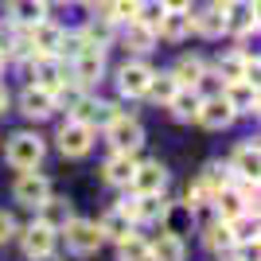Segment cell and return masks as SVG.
I'll list each match as a JSON object with an SVG mask.
<instances>
[{
	"mask_svg": "<svg viewBox=\"0 0 261 261\" xmlns=\"http://www.w3.org/2000/svg\"><path fill=\"white\" fill-rule=\"evenodd\" d=\"M63 234H66V250L70 253H78V257H90V253H98L101 250V230H98V222H82V218H70L63 226Z\"/></svg>",
	"mask_w": 261,
	"mask_h": 261,
	"instance_id": "1",
	"label": "cell"
},
{
	"mask_svg": "<svg viewBox=\"0 0 261 261\" xmlns=\"http://www.w3.org/2000/svg\"><path fill=\"white\" fill-rule=\"evenodd\" d=\"M8 164L12 168H20V172H32V168H39V160H43V141L35 137V133H16L8 141Z\"/></svg>",
	"mask_w": 261,
	"mask_h": 261,
	"instance_id": "2",
	"label": "cell"
},
{
	"mask_svg": "<svg viewBox=\"0 0 261 261\" xmlns=\"http://www.w3.org/2000/svg\"><path fill=\"white\" fill-rule=\"evenodd\" d=\"M106 129H109V144H113V152H137V148L144 144V129H141V121H137V117L117 113Z\"/></svg>",
	"mask_w": 261,
	"mask_h": 261,
	"instance_id": "3",
	"label": "cell"
},
{
	"mask_svg": "<svg viewBox=\"0 0 261 261\" xmlns=\"http://www.w3.org/2000/svg\"><path fill=\"white\" fill-rule=\"evenodd\" d=\"M222 32H234V35L257 32V0H230L222 8Z\"/></svg>",
	"mask_w": 261,
	"mask_h": 261,
	"instance_id": "4",
	"label": "cell"
},
{
	"mask_svg": "<svg viewBox=\"0 0 261 261\" xmlns=\"http://www.w3.org/2000/svg\"><path fill=\"white\" fill-rule=\"evenodd\" d=\"M47 199H51V179L39 172H23L20 179H16V203H23V207H43Z\"/></svg>",
	"mask_w": 261,
	"mask_h": 261,
	"instance_id": "5",
	"label": "cell"
},
{
	"mask_svg": "<svg viewBox=\"0 0 261 261\" xmlns=\"http://www.w3.org/2000/svg\"><path fill=\"white\" fill-rule=\"evenodd\" d=\"M90 144H94V129H90L86 121H66L63 129H59V148H63V156H86Z\"/></svg>",
	"mask_w": 261,
	"mask_h": 261,
	"instance_id": "6",
	"label": "cell"
},
{
	"mask_svg": "<svg viewBox=\"0 0 261 261\" xmlns=\"http://www.w3.org/2000/svg\"><path fill=\"white\" fill-rule=\"evenodd\" d=\"M164 184H168V168H164L160 160L137 164V168H133V179H129V187L137 195H152V191H160Z\"/></svg>",
	"mask_w": 261,
	"mask_h": 261,
	"instance_id": "7",
	"label": "cell"
},
{
	"mask_svg": "<svg viewBox=\"0 0 261 261\" xmlns=\"http://www.w3.org/2000/svg\"><path fill=\"white\" fill-rule=\"evenodd\" d=\"M148 78H152V66L148 63H125L117 74V86L125 98H144V90H148Z\"/></svg>",
	"mask_w": 261,
	"mask_h": 261,
	"instance_id": "8",
	"label": "cell"
},
{
	"mask_svg": "<svg viewBox=\"0 0 261 261\" xmlns=\"http://www.w3.org/2000/svg\"><path fill=\"white\" fill-rule=\"evenodd\" d=\"M55 94L47 86H28L23 90V98H20V109H23V117H32V121H43L55 113Z\"/></svg>",
	"mask_w": 261,
	"mask_h": 261,
	"instance_id": "9",
	"label": "cell"
},
{
	"mask_svg": "<svg viewBox=\"0 0 261 261\" xmlns=\"http://www.w3.org/2000/svg\"><path fill=\"white\" fill-rule=\"evenodd\" d=\"M234 117H238V113H234V109H230V101L218 94V98H203V106H199V117H195V121L218 133V129H226Z\"/></svg>",
	"mask_w": 261,
	"mask_h": 261,
	"instance_id": "10",
	"label": "cell"
},
{
	"mask_svg": "<svg viewBox=\"0 0 261 261\" xmlns=\"http://www.w3.org/2000/svg\"><path fill=\"white\" fill-rule=\"evenodd\" d=\"M23 253L28 257H51V250H55V230L47 226V222H32V226L23 230Z\"/></svg>",
	"mask_w": 261,
	"mask_h": 261,
	"instance_id": "11",
	"label": "cell"
},
{
	"mask_svg": "<svg viewBox=\"0 0 261 261\" xmlns=\"http://www.w3.org/2000/svg\"><path fill=\"white\" fill-rule=\"evenodd\" d=\"M226 101L234 113H257V82H250V78L226 82Z\"/></svg>",
	"mask_w": 261,
	"mask_h": 261,
	"instance_id": "12",
	"label": "cell"
},
{
	"mask_svg": "<svg viewBox=\"0 0 261 261\" xmlns=\"http://www.w3.org/2000/svg\"><path fill=\"white\" fill-rule=\"evenodd\" d=\"M156 32H160L164 39L179 43L184 35H191V8H168L160 16V23H156Z\"/></svg>",
	"mask_w": 261,
	"mask_h": 261,
	"instance_id": "13",
	"label": "cell"
},
{
	"mask_svg": "<svg viewBox=\"0 0 261 261\" xmlns=\"http://www.w3.org/2000/svg\"><path fill=\"white\" fill-rule=\"evenodd\" d=\"M121 109L109 106V101H90V98H78L74 101V121H86V125H109Z\"/></svg>",
	"mask_w": 261,
	"mask_h": 261,
	"instance_id": "14",
	"label": "cell"
},
{
	"mask_svg": "<svg viewBox=\"0 0 261 261\" xmlns=\"http://www.w3.org/2000/svg\"><path fill=\"white\" fill-rule=\"evenodd\" d=\"M101 70H106L101 47H86V51H78V55H74V78H78V82H98Z\"/></svg>",
	"mask_w": 261,
	"mask_h": 261,
	"instance_id": "15",
	"label": "cell"
},
{
	"mask_svg": "<svg viewBox=\"0 0 261 261\" xmlns=\"http://www.w3.org/2000/svg\"><path fill=\"white\" fill-rule=\"evenodd\" d=\"M8 16H12V23L35 28V23L47 16V4L43 0H8Z\"/></svg>",
	"mask_w": 261,
	"mask_h": 261,
	"instance_id": "16",
	"label": "cell"
},
{
	"mask_svg": "<svg viewBox=\"0 0 261 261\" xmlns=\"http://www.w3.org/2000/svg\"><path fill=\"white\" fill-rule=\"evenodd\" d=\"M175 113V121H195L199 117V106H203V98L195 94V86H179L175 90V98L168 101Z\"/></svg>",
	"mask_w": 261,
	"mask_h": 261,
	"instance_id": "17",
	"label": "cell"
},
{
	"mask_svg": "<svg viewBox=\"0 0 261 261\" xmlns=\"http://www.w3.org/2000/svg\"><path fill=\"white\" fill-rule=\"evenodd\" d=\"M59 43H63V32L51 28L47 20H39L32 28V51L35 55H59Z\"/></svg>",
	"mask_w": 261,
	"mask_h": 261,
	"instance_id": "18",
	"label": "cell"
},
{
	"mask_svg": "<svg viewBox=\"0 0 261 261\" xmlns=\"http://www.w3.org/2000/svg\"><path fill=\"white\" fill-rule=\"evenodd\" d=\"M168 199L160 195V191H152V195H137V222H164L168 218Z\"/></svg>",
	"mask_w": 261,
	"mask_h": 261,
	"instance_id": "19",
	"label": "cell"
},
{
	"mask_svg": "<svg viewBox=\"0 0 261 261\" xmlns=\"http://www.w3.org/2000/svg\"><path fill=\"white\" fill-rule=\"evenodd\" d=\"M148 253H152V261H184V238L172 234V230H164L160 238L148 246Z\"/></svg>",
	"mask_w": 261,
	"mask_h": 261,
	"instance_id": "20",
	"label": "cell"
},
{
	"mask_svg": "<svg viewBox=\"0 0 261 261\" xmlns=\"http://www.w3.org/2000/svg\"><path fill=\"white\" fill-rule=\"evenodd\" d=\"M133 168H137L133 152H113V156L106 160V179H109V184H117V187H129Z\"/></svg>",
	"mask_w": 261,
	"mask_h": 261,
	"instance_id": "21",
	"label": "cell"
},
{
	"mask_svg": "<svg viewBox=\"0 0 261 261\" xmlns=\"http://www.w3.org/2000/svg\"><path fill=\"white\" fill-rule=\"evenodd\" d=\"M257 164H261V156H257V144H238L234 148V164H230V172H238L242 179H257Z\"/></svg>",
	"mask_w": 261,
	"mask_h": 261,
	"instance_id": "22",
	"label": "cell"
},
{
	"mask_svg": "<svg viewBox=\"0 0 261 261\" xmlns=\"http://www.w3.org/2000/svg\"><path fill=\"white\" fill-rule=\"evenodd\" d=\"M211 203L218 207V215H222V222H230V218H238V215H246V203H242V195L238 191H230V187H222V191H215L211 195Z\"/></svg>",
	"mask_w": 261,
	"mask_h": 261,
	"instance_id": "23",
	"label": "cell"
},
{
	"mask_svg": "<svg viewBox=\"0 0 261 261\" xmlns=\"http://www.w3.org/2000/svg\"><path fill=\"white\" fill-rule=\"evenodd\" d=\"M98 230H101V238L121 242V238H129V234H133V218H125L117 207H113V211H109V215L98 222Z\"/></svg>",
	"mask_w": 261,
	"mask_h": 261,
	"instance_id": "24",
	"label": "cell"
},
{
	"mask_svg": "<svg viewBox=\"0 0 261 261\" xmlns=\"http://www.w3.org/2000/svg\"><path fill=\"white\" fill-rule=\"evenodd\" d=\"M175 82L179 86H199V78L207 74V66H203V59H195V55H184L179 63H175Z\"/></svg>",
	"mask_w": 261,
	"mask_h": 261,
	"instance_id": "25",
	"label": "cell"
},
{
	"mask_svg": "<svg viewBox=\"0 0 261 261\" xmlns=\"http://www.w3.org/2000/svg\"><path fill=\"white\" fill-rule=\"evenodd\" d=\"M39 211H43V218H39V222H47L51 230H63L66 222L74 218V211H70V203H66V199H47Z\"/></svg>",
	"mask_w": 261,
	"mask_h": 261,
	"instance_id": "26",
	"label": "cell"
},
{
	"mask_svg": "<svg viewBox=\"0 0 261 261\" xmlns=\"http://www.w3.org/2000/svg\"><path fill=\"white\" fill-rule=\"evenodd\" d=\"M230 234H234V246H253L257 242V215H238L230 218Z\"/></svg>",
	"mask_w": 261,
	"mask_h": 261,
	"instance_id": "27",
	"label": "cell"
},
{
	"mask_svg": "<svg viewBox=\"0 0 261 261\" xmlns=\"http://www.w3.org/2000/svg\"><path fill=\"white\" fill-rule=\"evenodd\" d=\"M191 32L207 35V39L222 35V8H207V12H195V16H191Z\"/></svg>",
	"mask_w": 261,
	"mask_h": 261,
	"instance_id": "28",
	"label": "cell"
},
{
	"mask_svg": "<svg viewBox=\"0 0 261 261\" xmlns=\"http://www.w3.org/2000/svg\"><path fill=\"white\" fill-rule=\"evenodd\" d=\"M175 90H179L175 74H156V70H152V78H148V90H144V94H148L152 101H164V106H168V101L175 98Z\"/></svg>",
	"mask_w": 261,
	"mask_h": 261,
	"instance_id": "29",
	"label": "cell"
},
{
	"mask_svg": "<svg viewBox=\"0 0 261 261\" xmlns=\"http://www.w3.org/2000/svg\"><path fill=\"white\" fill-rule=\"evenodd\" d=\"M117 261H152V253H148V242L137 238V234L121 238V242H117Z\"/></svg>",
	"mask_w": 261,
	"mask_h": 261,
	"instance_id": "30",
	"label": "cell"
},
{
	"mask_svg": "<svg viewBox=\"0 0 261 261\" xmlns=\"http://www.w3.org/2000/svg\"><path fill=\"white\" fill-rule=\"evenodd\" d=\"M250 55H226V59H218V78H226V82H238V78H246V70H250Z\"/></svg>",
	"mask_w": 261,
	"mask_h": 261,
	"instance_id": "31",
	"label": "cell"
},
{
	"mask_svg": "<svg viewBox=\"0 0 261 261\" xmlns=\"http://www.w3.org/2000/svg\"><path fill=\"white\" fill-rule=\"evenodd\" d=\"M203 242H207V250H230V246H234V234H230V222H222V218H218V222H215V226H211L207 230V238H203Z\"/></svg>",
	"mask_w": 261,
	"mask_h": 261,
	"instance_id": "32",
	"label": "cell"
},
{
	"mask_svg": "<svg viewBox=\"0 0 261 261\" xmlns=\"http://www.w3.org/2000/svg\"><path fill=\"white\" fill-rule=\"evenodd\" d=\"M164 12H168V8H164V0H141V4H137V23H144V28H156Z\"/></svg>",
	"mask_w": 261,
	"mask_h": 261,
	"instance_id": "33",
	"label": "cell"
},
{
	"mask_svg": "<svg viewBox=\"0 0 261 261\" xmlns=\"http://www.w3.org/2000/svg\"><path fill=\"white\" fill-rule=\"evenodd\" d=\"M152 35H156V28H144V23L133 20V23H129V35H125V39H129L133 51H148V47H152Z\"/></svg>",
	"mask_w": 261,
	"mask_h": 261,
	"instance_id": "34",
	"label": "cell"
},
{
	"mask_svg": "<svg viewBox=\"0 0 261 261\" xmlns=\"http://www.w3.org/2000/svg\"><path fill=\"white\" fill-rule=\"evenodd\" d=\"M203 184H207L211 195H215V191H222V187H230V168H222V164H211L207 175H203Z\"/></svg>",
	"mask_w": 261,
	"mask_h": 261,
	"instance_id": "35",
	"label": "cell"
},
{
	"mask_svg": "<svg viewBox=\"0 0 261 261\" xmlns=\"http://www.w3.org/2000/svg\"><path fill=\"white\" fill-rule=\"evenodd\" d=\"M207 199H211V191H207V184L199 179L195 187H187V195H184V207H187V211H199V207H207Z\"/></svg>",
	"mask_w": 261,
	"mask_h": 261,
	"instance_id": "36",
	"label": "cell"
},
{
	"mask_svg": "<svg viewBox=\"0 0 261 261\" xmlns=\"http://www.w3.org/2000/svg\"><path fill=\"white\" fill-rule=\"evenodd\" d=\"M12 238H16V218H12L8 211H0V246L12 242Z\"/></svg>",
	"mask_w": 261,
	"mask_h": 261,
	"instance_id": "37",
	"label": "cell"
},
{
	"mask_svg": "<svg viewBox=\"0 0 261 261\" xmlns=\"http://www.w3.org/2000/svg\"><path fill=\"white\" fill-rule=\"evenodd\" d=\"M164 8H191V0H164Z\"/></svg>",
	"mask_w": 261,
	"mask_h": 261,
	"instance_id": "38",
	"label": "cell"
},
{
	"mask_svg": "<svg viewBox=\"0 0 261 261\" xmlns=\"http://www.w3.org/2000/svg\"><path fill=\"white\" fill-rule=\"evenodd\" d=\"M4 109H8V90L0 86V113H4Z\"/></svg>",
	"mask_w": 261,
	"mask_h": 261,
	"instance_id": "39",
	"label": "cell"
},
{
	"mask_svg": "<svg viewBox=\"0 0 261 261\" xmlns=\"http://www.w3.org/2000/svg\"><path fill=\"white\" fill-rule=\"evenodd\" d=\"M0 70H4V55H0Z\"/></svg>",
	"mask_w": 261,
	"mask_h": 261,
	"instance_id": "40",
	"label": "cell"
},
{
	"mask_svg": "<svg viewBox=\"0 0 261 261\" xmlns=\"http://www.w3.org/2000/svg\"><path fill=\"white\" fill-rule=\"evenodd\" d=\"M90 4H98V0H90Z\"/></svg>",
	"mask_w": 261,
	"mask_h": 261,
	"instance_id": "41",
	"label": "cell"
}]
</instances>
